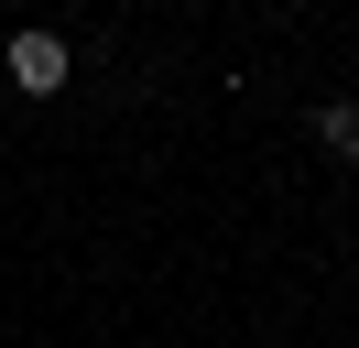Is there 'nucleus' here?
<instances>
[{"label": "nucleus", "instance_id": "1", "mask_svg": "<svg viewBox=\"0 0 359 348\" xmlns=\"http://www.w3.org/2000/svg\"><path fill=\"white\" fill-rule=\"evenodd\" d=\"M0 65H11V87H22V98H55V87H66V33H11V55H0Z\"/></svg>", "mask_w": 359, "mask_h": 348}, {"label": "nucleus", "instance_id": "2", "mask_svg": "<svg viewBox=\"0 0 359 348\" xmlns=\"http://www.w3.org/2000/svg\"><path fill=\"white\" fill-rule=\"evenodd\" d=\"M316 142H327L337 163H359V98H327V109H316Z\"/></svg>", "mask_w": 359, "mask_h": 348}]
</instances>
